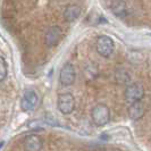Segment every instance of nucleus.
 <instances>
[{"label":"nucleus","mask_w":151,"mask_h":151,"mask_svg":"<svg viewBox=\"0 0 151 151\" xmlns=\"http://www.w3.org/2000/svg\"><path fill=\"white\" fill-rule=\"evenodd\" d=\"M91 118L94 125L105 126L110 121V109L105 104H99L91 110Z\"/></svg>","instance_id":"f257e3e1"},{"label":"nucleus","mask_w":151,"mask_h":151,"mask_svg":"<svg viewBox=\"0 0 151 151\" xmlns=\"http://www.w3.org/2000/svg\"><path fill=\"white\" fill-rule=\"evenodd\" d=\"M96 49L101 57L109 58L115 50V42L108 35H100L96 42Z\"/></svg>","instance_id":"f03ea898"},{"label":"nucleus","mask_w":151,"mask_h":151,"mask_svg":"<svg viewBox=\"0 0 151 151\" xmlns=\"http://www.w3.org/2000/svg\"><path fill=\"white\" fill-rule=\"evenodd\" d=\"M125 99L129 105L136 104V102H141V100L144 97V88L137 82L129 84L125 89Z\"/></svg>","instance_id":"7ed1b4c3"},{"label":"nucleus","mask_w":151,"mask_h":151,"mask_svg":"<svg viewBox=\"0 0 151 151\" xmlns=\"http://www.w3.org/2000/svg\"><path fill=\"white\" fill-rule=\"evenodd\" d=\"M57 107L59 109V111L64 115L73 113V110L75 109V98L72 93H60L57 99Z\"/></svg>","instance_id":"20e7f679"},{"label":"nucleus","mask_w":151,"mask_h":151,"mask_svg":"<svg viewBox=\"0 0 151 151\" xmlns=\"http://www.w3.org/2000/svg\"><path fill=\"white\" fill-rule=\"evenodd\" d=\"M39 105L38 93L32 89L25 90L21 100V108L24 111H33Z\"/></svg>","instance_id":"39448f33"},{"label":"nucleus","mask_w":151,"mask_h":151,"mask_svg":"<svg viewBox=\"0 0 151 151\" xmlns=\"http://www.w3.org/2000/svg\"><path fill=\"white\" fill-rule=\"evenodd\" d=\"M75 78H76V73L73 64H70V63L64 64L60 69V74H59V81H60L61 85L69 86V85L74 84Z\"/></svg>","instance_id":"423d86ee"},{"label":"nucleus","mask_w":151,"mask_h":151,"mask_svg":"<svg viewBox=\"0 0 151 151\" xmlns=\"http://www.w3.org/2000/svg\"><path fill=\"white\" fill-rule=\"evenodd\" d=\"M61 34H63V32H61V29L59 26H50L48 30L45 31V45H48L49 48L57 45L60 41Z\"/></svg>","instance_id":"0eeeda50"},{"label":"nucleus","mask_w":151,"mask_h":151,"mask_svg":"<svg viewBox=\"0 0 151 151\" xmlns=\"http://www.w3.org/2000/svg\"><path fill=\"white\" fill-rule=\"evenodd\" d=\"M23 147L25 151H40L43 147V141L37 134H31L25 136L23 141Z\"/></svg>","instance_id":"6e6552de"},{"label":"nucleus","mask_w":151,"mask_h":151,"mask_svg":"<svg viewBox=\"0 0 151 151\" xmlns=\"http://www.w3.org/2000/svg\"><path fill=\"white\" fill-rule=\"evenodd\" d=\"M145 109H144L143 105L141 102H136V104H132L129 105V109H127V114H129V118L133 121H137L141 119L144 116Z\"/></svg>","instance_id":"1a4fd4ad"},{"label":"nucleus","mask_w":151,"mask_h":151,"mask_svg":"<svg viewBox=\"0 0 151 151\" xmlns=\"http://www.w3.org/2000/svg\"><path fill=\"white\" fill-rule=\"evenodd\" d=\"M81 15V7L78 5H69L66 7L65 12H64V18L66 22H74L78 18V16Z\"/></svg>","instance_id":"9d476101"},{"label":"nucleus","mask_w":151,"mask_h":151,"mask_svg":"<svg viewBox=\"0 0 151 151\" xmlns=\"http://www.w3.org/2000/svg\"><path fill=\"white\" fill-rule=\"evenodd\" d=\"M111 10L117 17L124 18L129 14V8H127V4L125 1H114L110 4Z\"/></svg>","instance_id":"9b49d317"},{"label":"nucleus","mask_w":151,"mask_h":151,"mask_svg":"<svg viewBox=\"0 0 151 151\" xmlns=\"http://www.w3.org/2000/svg\"><path fill=\"white\" fill-rule=\"evenodd\" d=\"M8 73V68H7V63L5 60L4 56L0 57V81H5L6 76H7Z\"/></svg>","instance_id":"f8f14e48"},{"label":"nucleus","mask_w":151,"mask_h":151,"mask_svg":"<svg viewBox=\"0 0 151 151\" xmlns=\"http://www.w3.org/2000/svg\"><path fill=\"white\" fill-rule=\"evenodd\" d=\"M116 80L119 83H129V75L125 70H118L116 73Z\"/></svg>","instance_id":"ddd939ff"}]
</instances>
